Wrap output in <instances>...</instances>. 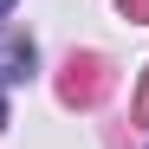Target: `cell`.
<instances>
[{"instance_id":"6da1fadb","label":"cell","mask_w":149,"mask_h":149,"mask_svg":"<svg viewBox=\"0 0 149 149\" xmlns=\"http://www.w3.org/2000/svg\"><path fill=\"white\" fill-rule=\"evenodd\" d=\"M33 71V39H0V78H26Z\"/></svg>"},{"instance_id":"7a4b0ae2","label":"cell","mask_w":149,"mask_h":149,"mask_svg":"<svg viewBox=\"0 0 149 149\" xmlns=\"http://www.w3.org/2000/svg\"><path fill=\"white\" fill-rule=\"evenodd\" d=\"M0 130H7V104H0Z\"/></svg>"},{"instance_id":"3957f363","label":"cell","mask_w":149,"mask_h":149,"mask_svg":"<svg viewBox=\"0 0 149 149\" xmlns=\"http://www.w3.org/2000/svg\"><path fill=\"white\" fill-rule=\"evenodd\" d=\"M143 117H149V91H143Z\"/></svg>"},{"instance_id":"277c9868","label":"cell","mask_w":149,"mask_h":149,"mask_svg":"<svg viewBox=\"0 0 149 149\" xmlns=\"http://www.w3.org/2000/svg\"><path fill=\"white\" fill-rule=\"evenodd\" d=\"M7 7H13V0H0V13H7Z\"/></svg>"}]
</instances>
